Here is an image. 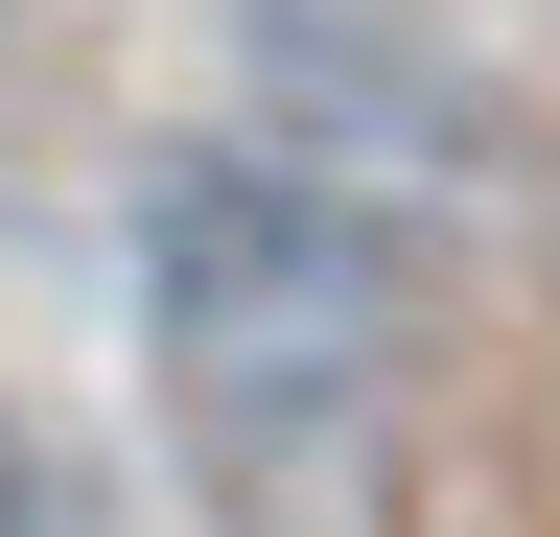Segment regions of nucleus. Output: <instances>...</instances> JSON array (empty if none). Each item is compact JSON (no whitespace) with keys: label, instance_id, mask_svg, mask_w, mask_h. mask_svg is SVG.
<instances>
[{"label":"nucleus","instance_id":"1","mask_svg":"<svg viewBox=\"0 0 560 537\" xmlns=\"http://www.w3.org/2000/svg\"><path fill=\"white\" fill-rule=\"evenodd\" d=\"M140 351L210 467V537H374L397 514V234L280 141L140 164Z\"/></svg>","mask_w":560,"mask_h":537},{"label":"nucleus","instance_id":"3","mask_svg":"<svg viewBox=\"0 0 560 537\" xmlns=\"http://www.w3.org/2000/svg\"><path fill=\"white\" fill-rule=\"evenodd\" d=\"M0 537H94V467H70L47 421H0Z\"/></svg>","mask_w":560,"mask_h":537},{"label":"nucleus","instance_id":"2","mask_svg":"<svg viewBox=\"0 0 560 537\" xmlns=\"http://www.w3.org/2000/svg\"><path fill=\"white\" fill-rule=\"evenodd\" d=\"M257 71L304 141H374V164H490V94L444 71L420 24H374V0H257Z\"/></svg>","mask_w":560,"mask_h":537}]
</instances>
